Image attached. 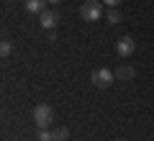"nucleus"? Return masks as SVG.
I'll return each mask as SVG.
<instances>
[{"label": "nucleus", "instance_id": "obj_1", "mask_svg": "<svg viewBox=\"0 0 154 141\" xmlns=\"http://www.w3.org/2000/svg\"><path fill=\"white\" fill-rule=\"evenodd\" d=\"M80 16H82V21H100V18L105 16L103 11V0H85L82 8H80Z\"/></svg>", "mask_w": 154, "mask_h": 141}, {"label": "nucleus", "instance_id": "obj_2", "mask_svg": "<svg viewBox=\"0 0 154 141\" xmlns=\"http://www.w3.org/2000/svg\"><path fill=\"white\" fill-rule=\"evenodd\" d=\"M33 123L38 126V128H49L51 123H54V110H51V105L41 103L33 108Z\"/></svg>", "mask_w": 154, "mask_h": 141}, {"label": "nucleus", "instance_id": "obj_3", "mask_svg": "<svg viewBox=\"0 0 154 141\" xmlns=\"http://www.w3.org/2000/svg\"><path fill=\"white\" fill-rule=\"evenodd\" d=\"M90 80H93V85H95V87L105 90V87H110V85H113L116 72H110V69H105V67H100V69H95L93 75H90Z\"/></svg>", "mask_w": 154, "mask_h": 141}, {"label": "nucleus", "instance_id": "obj_4", "mask_svg": "<svg viewBox=\"0 0 154 141\" xmlns=\"http://www.w3.org/2000/svg\"><path fill=\"white\" fill-rule=\"evenodd\" d=\"M134 49H136V41H134L131 36H121L116 41V54L118 57H131Z\"/></svg>", "mask_w": 154, "mask_h": 141}, {"label": "nucleus", "instance_id": "obj_5", "mask_svg": "<svg viewBox=\"0 0 154 141\" xmlns=\"http://www.w3.org/2000/svg\"><path fill=\"white\" fill-rule=\"evenodd\" d=\"M38 23L44 28H54L57 23H59V16H57L54 11H44V13H38Z\"/></svg>", "mask_w": 154, "mask_h": 141}, {"label": "nucleus", "instance_id": "obj_6", "mask_svg": "<svg viewBox=\"0 0 154 141\" xmlns=\"http://www.w3.org/2000/svg\"><path fill=\"white\" fill-rule=\"evenodd\" d=\"M134 75H136V69H134V67H128V64H123V67H118V69H116L118 82H128V80H134Z\"/></svg>", "mask_w": 154, "mask_h": 141}, {"label": "nucleus", "instance_id": "obj_7", "mask_svg": "<svg viewBox=\"0 0 154 141\" xmlns=\"http://www.w3.org/2000/svg\"><path fill=\"white\" fill-rule=\"evenodd\" d=\"M28 13H44V0H26Z\"/></svg>", "mask_w": 154, "mask_h": 141}, {"label": "nucleus", "instance_id": "obj_8", "mask_svg": "<svg viewBox=\"0 0 154 141\" xmlns=\"http://www.w3.org/2000/svg\"><path fill=\"white\" fill-rule=\"evenodd\" d=\"M105 18H108V23H121V11L118 8H108L105 11Z\"/></svg>", "mask_w": 154, "mask_h": 141}, {"label": "nucleus", "instance_id": "obj_9", "mask_svg": "<svg viewBox=\"0 0 154 141\" xmlns=\"http://www.w3.org/2000/svg\"><path fill=\"white\" fill-rule=\"evenodd\" d=\"M51 133H54V141H67V139H69V131L62 128V126H59V128H54Z\"/></svg>", "mask_w": 154, "mask_h": 141}, {"label": "nucleus", "instance_id": "obj_10", "mask_svg": "<svg viewBox=\"0 0 154 141\" xmlns=\"http://www.w3.org/2000/svg\"><path fill=\"white\" fill-rule=\"evenodd\" d=\"M11 51H13V44H11V38H3V44H0V54L3 57H11Z\"/></svg>", "mask_w": 154, "mask_h": 141}, {"label": "nucleus", "instance_id": "obj_11", "mask_svg": "<svg viewBox=\"0 0 154 141\" xmlns=\"http://www.w3.org/2000/svg\"><path fill=\"white\" fill-rule=\"evenodd\" d=\"M38 141H54V133H51L49 128H41V133H38Z\"/></svg>", "mask_w": 154, "mask_h": 141}, {"label": "nucleus", "instance_id": "obj_12", "mask_svg": "<svg viewBox=\"0 0 154 141\" xmlns=\"http://www.w3.org/2000/svg\"><path fill=\"white\" fill-rule=\"evenodd\" d=\"M103 5H108V8H118V5H121V0H103Z\"/></svg>", "mask_w": 154, "mask_h": 141}, {"label": "nucleus", "instance_id": "obj_13", "mask_svg": "<svg viewBox=\"0 0 154 141\" xmlns=\"http://www.w3.org/2000/svg\"><path fill=\"white\" fill-rule=\"evenodd\" d=\"M46 3H62V0H46Z\"/></svg>", "mask_w": 154, "mask_h": 141}, {"label": "nucleus", "instance_id": "obj_14", "mask_svg": "<svg viewBox=\"0 0 154 141\" xmlns=\"http://www.w3.org/2000/svg\"><path fill=\"white\" fill-rule=\"evenodd\" d=\"M116 141H128V139H116Z\"/></svg>", "mask_w": 154, "mask_h": 141}]
</instances>
